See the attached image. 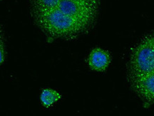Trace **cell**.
Wrapping results in <instances>:
<instances>
[{
    "label": "cell",
    "instance_id": "5b68a950",
    "mask_svg": "<svg viewBox=\"0 0 154 116\" xmlns=\"http://www.w3.org/2000/svg\"><path fill=\"white\" fill-rule=\"evenodd\" d=\"M111 63L110 53L107 51L96 48L93 49L88 57V64L92 70L103 71Z\"/></svg>",
    "mask_w": 154,
    "mask_h": 116
},
{
    "label": "cell",
    "instance_id": "7a4b0ae2",
    "mask_svg": "<svg viewBox=\"0 0 154 116\" xmlns=\"http://www.w3.org/2000/svg\"><path fill=\"white\" fill-rule=\"evenodd\" d=\"M128 70L130 80L154 72V34L145 36L133 49Z\"/></svg>",
    "mask_w": 154,
    "mask_h": 116
},
{
    "label": "cell",
    "instance_id": "277c9868",
    "mask_svg": "<svg viewBox=\"0 0 154 116\" xmlns=\"http://www.w3.org/2000/svg\"><path fill=\"white\" fill-rule=\"evenodd\" d=\"M133 88L143 101L154 104V73L131 80Z\"/></svg>",
    "mask_w": 154,
    "mask_h": 116
},
{
    "label": "cell",
    "instance_id": "3957f363",
    "mask_svg": "<svg viewBox=\"0 0 154 116\" xmlns=\"http://www.w3.org/2000/svg\"><path fill=\"white\" fill-rule=\"evenodd\" d=\"M57 9L72 17L88 30L95 21L98 9L72 0H61Z\"/></svg>",
    "mask_w": 154,
    "mask_h": 116
},
{
    "label": "cell",
    "instance_id": "7c38bea8",
    "mask_svg": "<svg viewBox=\"0 0 154 116\" xmlns=\"http://www.w3.org/2000/svg\"><path fill=\"white\" fill-rule=\"evenodd\" d=\"M153 73H154V72H153Z\"/></svg>",
    "mask_w": 154,
    "mask_h": 116
},
{
    "label": "cell",
    "instance_id": "ba28073f",
    "mask_svg": "<svg viewBox=\"0 0 154 116\" xmlns=\"http://www.w3.org/2000/svg\"><path fill=\"white\" fill-rule=\"evenodd\" d=\"M72 1L83 4L96 9L99 8V0H72Z\"/></svg>",
    "mask_w": 154,
    "mask_h": 116
},
{
    "label": "cell",
    "instance_id": "30bf717a",
    "mask_svg": "<svg viewBox=\"0 0 154 116\" xmlns=\"http://www.w3.org/2000/svg\"><path fill=\"white\" fill-rule=\"evenodd\" d=\"M0 42H2V35H1V32H0Z\"/></svg>",
    "mask_w": 154,
    "mask_h": 116
},
{
    "label": "cell",
    "instance_id": "8992f818",
    "mask_svg": "<svg viewBox=\"0 0 154 116\" xmlns=\"http://www.w3.org/2000/svg\"><path fill=\"white\" fill-rule=\"evenodd\" d=\"M60 1L61 0H32L34 15L56 9Z\"/></svg>",
    "mask_w": 154,
    "mask_h": 116
},
{
    "label": "cell",
    "instance_id": "8fae6325",
    "mask_svg": "<svg viewBox=\"0 0 154 116\" xmlns=\"http://www.w3.org/2000/svg\"><path fill=\"white\" fill-rule=\"evenodd\" d=\"M2 46H3L2 42H0V47H2Z\"/></svg>",
    "mask_w": 154,
    "mask_h": 116
},
{
    "label": "cell",
    "instance_id": "9c48e42d",
    "mask_svg": "<svg viewBox=\"0 0 154 116\" xmlns=\"http://www.w3.org/2000/svg\"><path fill=\"white\" fill-rule=\"evenodd\" d=\"M5 60V51H4L3 46L0 47V64L3 63Z\"/></svg>",
    "mask_w": 154,
    "mask_h": 116
},
{
    "label": "cell",
    "instance_id": "52a82bcc",
    "mask_svg": "<svg viewBox=\"0 0 154 116\" xmlns=\"http://www.w3.org/2000/svg\"><path fill=\"white\" fill-rule=\"evenodd\" d=\"M61 98V95L54 90L45 88L42 91L40 100L45 108H49Z\"/></svg>",
    "mask_w": 154,
    "mask_h": 116
},
{
    "label": "cell",
    "instance_id": "6da1fadb",
    "mask_svg": "<svg viewBox=\"0 0 154 116\" xmlns=\"http://www.w3.org/2000/svg\"><path fill=\"white\" fill-rule=\"evenodd\" d=\"M34 17L40 29L53 38H74L88 31L79 22L57 8L34 14Z\"/></svg>",
    "mask_w": 154,
    "mask_h": 116
}]
</instances>
